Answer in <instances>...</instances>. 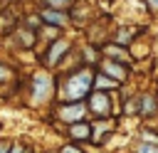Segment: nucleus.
Masks as SVG:
<instances>
[{
	"label": "nucleus",
	"mask_w": 158,
	"mask_h": 153,
	"mask_svg": "<svg viewBox=\"0 0 158 153\" xmlns=\"http://www.w3.org/2000/svg\"><path fill=\"white\" fill-rule=\"evenodd\" d=\"M96 84V72L94 67H79L74 72H69L62 84H59V99L62 101H84L91 91V86Z\"/></svg>",
	"instance_id": "nucleus-1"
},
{
	"label": "nucleus",
	"mask_w": 158,
	"mask_h": 153,
	"mask_svg": "<svg viewBox=\"0 0 158 153\" xmlns=\"http://www.w3.org/2000/svg\"><path fill=\"white\" fill-rule=\"evenodd\" d=\"M30 96H32V104L52 101V96H54V76L47 69H40V72L32 74V79H30Z\"/></svg>",
	"instance_id": "nucleus-2"
},
{
	"label": "nucleus",
	"mask_w": 158,
	"mask_h": 153,
	"mask_svg": "<svg viewBox=\"0 0 158 153\" xmlns=\"http://www.w3.org/2000/svg\"><path fill=\"white\" fill-rule=\"evenodd\" d=\"M89 106L84 101H62L57 109H54V116L62 121V123H77V121H84Z\"/></svg>",
	"instance_id": "nucleus-3"
},
{
	"label": "nucleus",
	"mask_w": 158,
	"mask_h": 153,
	"mask_svg": "<svg viewBox=\"0 0 158 153\" xmlns=\"http://www.w3.org/2000/svg\"><path fill=\"white\" fill-rule=\"evenodd\" d=\"M86 106L94 118H111V96L106 91H91Z\"/></svg>",
	"instance_id": "nucleus-4"
},
{
	"label": "nucleus",
	"mask_w": 158,
	"mask_h": 153,
	"mask_svg": "<svg viewBox=\"0 0 158 153\" xmlns=\"http://www.w3.org/2000/svg\"><path fill=\"white\" fill-rule=\"evenodd\" d=\"M72 49V42L69 39H62V37H57V39H52L49 42V47H47V52H44V57H42V64L44 67H57L59 62H62V57L67 54Z\"/></svg>",
	"instance_id": "nucleus-5"
},
{
	"label": "nucleus",
	"mask_w": 158,
	"mask_h": 153,
	"mask_svg": "<svg viewBox=\"0 0 158 153\" xmlns=\"http://www.w3.org/2000/svg\"><path fill=\"white\" fill-rule=\"evenodd\" d=\"M99 69H101V74L104 76H111L114 81H126L128 79V69H126V64L123 62H116V59H109V57H104L101 62H99Z\"/></svg>",
	"instance_id": "nucleus-6"
},
{
	"label": "nucleus",
	"mask_w": 158,
	"mask_h": 153,
	"mask_svg": "<svg viewBox=\"0 0 158 153\" xmlns=\"http://www.w3.org/2000/svg\"><path fill=\"white\" fill-rule=\"evenodd\" d=\"M40 15H42L44 25H52V27H67V25L72 22V15H67V12L59 10V7H44Z\"/></svg>",
	"instance_id": "nucleus-7"
},
{
	"label": "nucleus",
	"mask_w": 158,
	"mask_h": 153,
	"mask_svg": "<svg viewBox=\"0 0 158 153\" xmlns=\"http://www.w3.org/2000/svg\"><path fill=\"white\" fill-rule=\"evenodd\" d=\"M114 118H96L94 123H91V141L94 143H101L104 138H106V133H111L114 131Z\"/></svg>",
	"instance_id": "nucleus-8"
},
{
	"label": "nucleus",
	"mask_w": 158,
	"mask_h": 153,
	"mask_svg": "<svg viewBox=\"0 0 158 153\" xmlns=\"http://www.w3.org/2000/svg\"><path fill=\"white\" fill-rule=\"evenodd\" d=\"M67 133H69V138H72V141H91V123H89V121L69 123Z\"/></svg>",
	"instance_id": "nucleus-9"
},
{
	"label": "nucleus",
	"mask_w": 158,
	"mask_h": 153,
	"mask_svg": "<svg viewBox=\"0 0 158 153\" xmlns=\"http://www.w3.org/2000/svg\"><path fill=\"white\" fill-rule=\"evenodd\" d=\"M101 52H104L109 59H116V62H123V64H128V62H131V52H128L126 47L116 44V42H111V44L101 47Z\"/></svg>",
	"instance_id": "nucleus-10"
},
{
	"label": "nucleus",
	"mask_w": 158,
	"mask_h": 153,
	"mask_svg": "<svg viewBox=\"0 0 158 153\" xmlns=\"http://www.w3.org/2000/svg\"><path fill=\"white\" fill-rule=\"evenodd\" d=\"M156 111H158V99L151 96V94H143L141 96V104H138V116L151 118V116H156Z\"/></svg>",
	"instance_id": "nucleus-11"
},
{
	"label": "nucleus",
	"mask_w": 158,
	"mask_h": 153,
	"mask_svg": "<svg viewBox=\"0 0 158 153\" xmlns=\"http://www.w3.org/2000/svg\"><path fill=\"white\" fill-rule=\"evenodd\" d=\"M15 37H17V42H20L22 47H32V44H35V37H37V30H32V27H22V30L15 32Z\"/></svg>",
	"instance_id": "nucleus-12"
},
{
	"label": "nucleus",
	"mask_w": 158,
	"mask_h": 153,
	"mask_svg": "<svg viewBox=\"0 0 158 153\" xmlns=\"http://www.w3.org/2000/svg\"><path fill=\"white\" fill-rule=\"evenodd\" d=\"M133 35H136V30H116L114 32V42L116 44H121V47H128V42H133Z\"/></svg>",
	"instance_id": "nucleus-13"
},
{
	"label": "nucleus",
	"mask_w": 158,
	"mask_h": 153,
	"mask_svg": "<svg viewBox=\"0 0 158 153\" xmlns=\"http://www.w3.org/2000/svg\"><path fill=\"white\" fill-rule=\"evenodd\" d=\"M44 2V7H59V10H67V7H72L77 0H42Z\"/></svg>",
	"instance_id": "nucleus-14"
},
{
	"label": "nucleus",
	"mask_w": 158,
	"mask_h": 153,
	"mask_svg": "<svg viewBox=\"0 0 158 153\" xmlns=\"http://www.w3.org/2000/svg\"><path fill=\"white\" fill-rule=\"evenodd\" d=\"M12 76H15V72H12L7 64H2V62H0V84H5V81H12Z\"/></svg>",
	"instance_id": "nucleus-15"
},
{
	"label": "nucleus",
	"mask_w": 158,
	"mask_h": 153,
	"mask_svg": "<svg viewBox=\"0 0 158 153\" xmlns=\"http://www.w3.org/2000/svg\"><path fill=\"white\" fill-rule=\"evenodd\" d=\"M10 153H32V146L15 141V143H10Z\"/></svg>",
	"instance_id": "nucleus-16"
},
{
	"label": "nucleus",
	"mask_w": 158,
	"mask_h": 153,
	"mask_svg": "<svg viewBox=\"0 0 158 153\" xmlns=\"http://www.w3.org/2000/svg\"><path fill=\"white\" fill-rule=\"evenodd\" d=\"M136 153H158V143H141L138 148H136Z\"/></svg>",
	"instance_id": "nucleus-17"
},
{
	"label": "nucleus",
	"mask_w": 158,
	"mask_h": 153,
	"mask_svg": "<svg viewBox=\"0 0 158 153\" xmlns=\"http://www.w3.org/2000/svg\"><path fill=\"white\" fill-rule=\"evenodd\" d=\"M59 153H84V151H81L77 143H69V146H62V151H59Z\"/></svg>",
	"instance_id": "nucleus-18"
},
{
	"label": "nucleus",
	"mask_w": 158,
	"mask_h": 153,
	"mask_svg": "<svg viewBox=\"0 0 158 153\" xmlns=\"http://www.w3.org/2000/svg\"><path fill=\"white\" fill-rule=\"evenodd\" d=\"M146 5H148V10L153 12V15H158V0H143Z\"/></svg>",
	"instance_id": "nucleus-19"
},
{
	"label": "nucleus",
	"mask_w": 158,
	"mask_h": 153,
	"mask_svg": "<svg viewBox=\"0 0 158 153\" xmlns=\"http://www.w3.org/2000/svg\"><path fill=\"white\" fill-rule=\"evenodd\" d=\"M0 153H10V141H0Z\"/></svg>",
	"instance_id": "nucleus-20"
}]
</instances>
